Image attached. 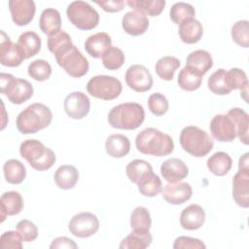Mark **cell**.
<instances>
[{"mask_svg":"<svg viewBox=\"0 0 249 249\" xmlns=\"http://www.w3.org/2000/svg\"><path fill=\"white\" fill-rule=\"evenodd\" d=\"M0 246L5 249H21L22 239L18 231H5L0 237Z\"/></svg>","mask_w":249,"mask_h":249,"instance_id":"c3c4849f","label":"cell"},{"mask_svg":"<svg viewBox=\"0 0 249 249\" xmlns=\"http://www.w3.org/2000/svg\"><path fill=\"white\" fill-rule=\"evenodd\" d=\"M125 3L134 11L151 17L160 15L165 6L164 0H128Z\"/></svg>","mask_w":249,"mask_h":249,"instance_id":"836d02e7","label":"cell"},{"mask_svg":"<svg viewBox=\"0 0 249 249\" xmlns=\"http://www.w3.org/2000/svg\"><path fill=\"white\" fill-rule=\"evenodd\" d=\"M181 62L177 57L166 55L160 57L156 65L155 70L157 75L164 80V81H171L174 77L175 71L180 67Z\"/></svg>","mask_w":249,"mask_h":249,"instance_id":"e575fe53","label":"cell"},{"mask_svg":"<svg viewBox=\"0 0 249 249\" xmlns=\"http://www.w3.org/2000/svg\"><path fill=\"white\" fill-rule=\"evenodd\" d=\"M39 26L41 31L48 36L58 32L61 30L60 13L53 8L45 9L40 16Z\"/></svg>","mask_w":249,"mask_h":249,"instance_id":"4316f807","label":"cell"},{"mask_svg":"<svg viewBox=\"0 0 249 249\" xmlns=\"http://www.w3.org/2000/svg\"><path fill=\"white\" fill-rule=\"evenodd\" d=\"M53 180L59 189L70 190L77 184L79 180V172L74 165L63 164L55 170Z\"/></svg>","mask_w":249,"mask_h":249,"instance_id":"484cf974","label":"cell"},{"mask_svg":"<svg viewBox=\"0 0 249 249\" xmlns=\"http://www.w3.org/2000/svg\"><path fill=\"white\" fill-rule=\"evenodd\" d=\"M124 79L128 88L136 92L148 91L153 87V77L144 65L133 64L129 66Z\"/></svg>","mask_w":249,"mask_h":249,"instance_id":"8fae6325","label":"cell"},{"mask_svg":"<svg viewBox=\"0 0 249 249\" xmlns=\"http://www.w3.org/2000/svg\"><path fill=\"white\" fill-rule=\"evenodd\" d=\"M57 64L71 77L81 78L89 68L88 59L82 54L74 44L68 45L54 54Z\"/></svg>","mask_w":249,"mask_h":249,"instance_id":"8992f818","label":"cell"},{"mask_svg":"<svg viewBox=\"0 0 249 249\" xmlns=\"http://www.w3.org/2000/svg\"><path fill=\"white\" fill-rule=\"evenodd\" d=\"M212 136L220 142H231L236 137V128L233 121L224 114L216 115L209 124Z\"/></svg>","mask_w":249,"mask_h":249,"instance_id":"4fadbf2b","label":"cell"},{"mask_svg":"<svg viewBox=\"0 0 249 249\" xmlns=\"http://www.w3.org/2000/svg\"><path fill=\"white\" fill-rule=\"evenodd\" d=\"M126 176L127 178L136 185L141 182L143 179H145L148 175L153 173V167L152 165L144 160H131L125 168Z\"/></svg>","mask_w":249,"mask_h":249,"instance_id":"d6a6232c","label":"cell"},{"mask_svg":"<svg viewBox=\"0 0 249 249\" xmlns=\"http://www.w3.org/2000/svg\"><path fill=\"white\" fill-rule=\"evenodd\" d=\"M234 123L235 128H236V136L239 138V140L245 144L248 145L249 143V137H248V131H249V115L246 111H244L241 108H231L228 114H227Z\"/></svg>","mask_w":249,"mask_h":249,"instance_id":"83f0119b","label":"cell"},{"mask_svg":"<svg viewBox=\"0 0 249 249\" xmlns=\"http://www.w3.org/2000/svg\"><path fill=\"white\" fill-rule=\"evenodd\" d=\"M17 43L20 47L26 58H30L36 55L40 52L42 45L40 36L33 31H26L21 33Z\"/></svg>","mask_w":249,"mask_h":249,"instance_id":"4dcf8cb0","label":"cell"},{"mask_svg":"<svg viewBox=\"0 0 249 249\" xmlns=\"http://www.w3.org/2000/svg\"><path fill=\"white\" fill-rule=\"evenodd\" d=\"M232 198L242 207L249 206V169H238L232 179Z\"/></svg>","mask_w":249,"mask_h":249,"instance_id":"2e32d148","label":"cell"},{"mask_svg":"<svg viewBox=\"0 0 249 249\" xmlns=\"http://www.w3.org/2000/svg\"><path fill=\"white\" fill-rule=\"evenodd\" d=\"M63 107L68 117L75 120H81L89 114L90 101L86 93L82 91H73L65 97Z\"/></svg>","mask_w":249,"mask_h":249,"instance_id":"5bb4252c","label":"cell"},{"mask_svg":"<svg viewBox=\"0 0 249 249\" xmlns=\"http://www.w3.org/2000/svg\"><path fill=\"white\" fill-rule=\"evenodd\" d=\"M202 76L195 70L185 66L179 72L177 83L178 86L186 91H194L201 86Z\"/></svg>","mask_w":249,"mask_h":249,"instance_id":"d590c367","label":"cell"},{"mask_svg":"<svg viewBox=\"0 0 249 249\" xmlns=\"http://www.w3.org/2000/svg\"><path fill=\"white\" fill-rule=\"evenodd\" d=\"M207 86L213 93L218 95H226L231 91L226 81V70L223 68L216 70L210 75L207 81Z\"/></svg>","mask_w":249,"mask_h":249,"instance_id":"74e56055","label":"cell"},{"mask_svg":"<svg viewBox=\"0 0 249 249\" xmlns=\"http://www.w3.org/2000/svg\"><path fill=\"white\" fill-rule=\"evenodd\" d=\"M207 168L216 176H224L231 168L232 160L231 156L225 152H216L210 156L206 161Z\"/></svg>","mask_w":249,"mask_h":249,"instance_id":"f1b7e54d","label":"cell"},{"mask_svg":"<svg viewBox=\"0 0 249 249\" xmlns=\"http://www.w3.org/2000/svg\"><path fill=\"white\" fill-rule=\"evenodd\" d=\"M135 146L138 152L155 157L168 156L174 150L173 139L155 127L140 131L135 138Z\"/></svg>","mask_w":249,"mask_h":249,"instance_id":"6da1fadb","label":"cell"},{"mask_svg":"<svg viewBox=\"0 0 249 249\" xmlns=\"http://www.w3.org/2000/svg\"><path fill=\"white\" fill-rule=\"evenodd\" d=\"M163 199L174 205L183 204L188 201L193 195L192 186L187 182H177L169 183L164 186L161 191Z\"/></svg>","mask_w":249,"mask_h":249,"instance_id":"e0dca14e","label":"cell"},{"mask_svg":"<svg viewBox=\"0 0 249 249\" xmlns=\"http://www.w3.org/2000/svg\"><path fill=\"white\" fill-rule=\"evenodd\" d=\"M248 153H245L243 156L239 158L238 160V169H249V160Z\"/></svg>","mask_w":249,"mask_h":249,"instance_id":"f5cc1de1","label":"cell"},{"mask_svg":"<svg viewBox=\"0 0 249 249\" xmlns=\"http://www.w3.org/2000/svg\"><path fill=\"white\" fill-rule=\"evenodd\" d=\"M99 229V220L93 213L81 212L74 215L68 224L69 231L77 237H89Z\"/></svg>","mask_w":249,"mask_h":249,"instance_id":"30bf717a","label":"cell"},{"mask_svg":"<svg viewBox=\"0 0 249 249\" xmlns=\"http://www.w3.org/2000/svg\"><path fill=\"white\" fill-rule=\"evenodd\" d=\"M26 59L18 43H13L10 37L1 30L0 38V63L3 66L18 67Z\"/></svg>","mask_w":249,"mask_h":249,"instance_id":"7c38bea8","label":"cell"},{"mask_svg":"<svg viewBox=\"0 0 249 249\" xmlns=\"http://www.w3.org/2000/svg\"><path fill=\"white\" fill-rule=\"evenodd\" d=\"M226 81L231 90L248 88V79L246 73L239 68H231L226 71Z\"/></svg>","mask_w":249,"mask_h":249,"instance_id":"ee69618b","label":"cell"},{"mask_svg":"<svg viewBox=\"0 0 249 249\" xmlns=\"http://www.w3.org/2000/svg\"><path fill=\"white\" fill-rule=\"evenodd\" d=\"M160 173L168 183H177L188 176L189 168L182 160L171 158L161 163Z\"/></svg>","mask_w":249,"mask_h":249,"instance_id":"d6986e66","label":"cell"},{"mask_svg":"<svg viewBox=\"0 0 249 249\" xmlns=\"http://www.w3.org/2000/svg\"><path fill=\"white\" fill-rule=\"evenodd\" d=\"M87 90L95 98L113 100L121 94L123 87L120 80L114 76L97 75L89 80Z\"/></svg>","mask_w":249,"mask_h":249,"instance_id":"9c48e42d","label":"cell"},{"mask_svg":"<svg viewBox=\"0 0 249 249\" xmlns=\"http://www.w3.org/2000/svg\"><path fill=\"white\" fill-rule=\"evenodd\" d=\"M152 220L149 210L144 206H137L130 215V227L132 230L149 231Z\"/></svg>","mask_w":249,"mask_h":249,"instance_id":"f35d334b","label":"cell"},{"mask_svg":"<svg viewBox=\"0 0 249 249\" xmlns=\"http://www.w3.org/2000/svg\"><path fill=\"white\" fill-rule=\"evenodd\" d=\"M138 191L141 195L148 197H154L162 191V183L160 178L154 172L137 184Z\"/></svg>","mask_w":249,"mask_h":249,"instance_id":"8d00e7d4","label":"cell"},{"mask_svg":"<svg viewBox=\"0 0 249 249\" xmlns=\"http://www.w3.org/2000/svg\"><path fill=\"white\" fill-rule=\"evenodd\" d=\"M17 231L24 242L34 241L38 236L37 226L29 220H21L17 225Z\"/></svg>","mask_w":249,"mask_h":249,"instance_id":"7dc6e473","label":"cell"},{"mask_svg":"<svg viewBox=\"0 0 249 249\" xmlns=\"http://www.w3.org/2000/svg\"><path fill=\"white\" fill-rule=\"evenodd\" d=\"M1 92L5 94L13 104H22L33 95V87L25 79L15 78L12 74H0Z\"/></svg>","mask_w":249,"mask_h":249,"instance_id":"52a82bcc","label":"cell"},{"mask_svg":"<svg viewBox=\"0 0 249 249\" xmlns=\"http://www.w3.org/2000/svg\"><path fill=\"white\" fill-rule=\"evenodd\" d=\"M95 4L100 6L105 12L116 13L124 9L125 2L123 0H107V1H95Z\"/></svg>","mask_w":249,"mask_h":249,"instance_id":"f907efd6","label":"cell"},{"mask_svg":"<svg viewBox=\"0 0 249 249\" xmlns=\"http://www.w3.org/2000/svg\"><path fill=\"white\" fill-rule=\"evenodd\" d=\"M205 222V211L198 204H190L180 214V225L184 230L195 231Z\"/></svg>","mask_w":249,"mask_h":249,"instance_id":"ffe728a7","label":"cell"},{"mask_svg":"<svg viewBox=\"0 0 249 249\" xmlns=\"http://www.w3.org/2000/svg\"><path fill=\"white\" fill-rule=\"evenodd\" d=\"M8 5L14 23L23 26L32 21L36 12V5L33 0H10Z\"/></svg>","mask_w":249,"mask_h":249,"instance_id":"9a60e30c","label":"cell"},{"mask_svg":"<svg viewBox=\"0 0 249 249\" xmlns=\"http://www.w3.org/2000/svg\"><path fill=\"white\" fill-rule=\"evenodd\" d=\"M186 66L203 76L213 66L212 55L205 50L194 51L188 54L186 59Z\"/></svg>","mask_w":249,"mask_h":249,"instance_id":"603a6c76","label":"cell"},{"mask_svg":"<svg viewBox=\"0 0 249 249\" xmlns=\"http://www.w3.org/2000/svg\"><path fill=\"white\" fill-rule=\"evenodd\" d=\"M178 33L182 42L186 44H196L202 37L203 27L197 19L190 18L179 24Z\"/></svg>","mask_w":249,"mask_h":249,"instance_id":"cb8c5ba5","label":"cell"},{"mask_svg":"<svg viewBox=\"0 0 249 249\" xmlns=\"http://www.w3.org/2000/svg\"><path fill=\"white\" fill-rule=\"evenodd\" d=\"M109 124L118 129L132 130L139 127L145 120L142 105L136 102H126L114 106L108 114Z\"/></svg>","mask_w":249,"mask_h":249,"instance_id":"3957f363","label":"cell"},{"mask_svg":"<svg viewBox=\"0 0 249 249\" xmlns=\"http://www.w3.org/2000/svg\"><path fill=\"white\" fill-rule=\"evenodd\" d=\"M231 38L235 44L242 48L249 47V22L246 19L236 21L231 27Z\"/></svg>","mask_w":249,"mask_h":249,"instance_id":"7bdbcfd3","label":"cell"},{"mask_svg":"<svg viewBox=\"0 0 249 249\" xmlns=\"http://www.w3.org/2000/svg\"><path fill=\"white\" fill-rule=\"evenodd\" d=\"M122 26L127 34L131 36H139L147 31L149 27V19L143 13L132 10L124 15Z\"/></svg>","mask_w":249,"mask_h":249,"instance_id":"ac0fdd59","label":"cell"},{"mask_svg":"<svg viewBox=\"0 0 249 249\" xmlns=\"http://www.w3.org/2000/svg\"><path fill=\"white\" fill-rule=\"evenodd\" d=\"M70 44H73L71 37L64 30H59L56 33L50 35L47 41L48 49L53 55Z\"/></svg>","mask_w":249,"mask_h":249,"instance_id":"f6af8a7d","label":"cell"},{"mask_svg":"<svg viewBox=\"0 0 249 249\" xmlns=\"http://www.w3.org/2000/svg\"><path fill=\"white\" fill-rule=\"evenodd\" d=\"M181 147L196 158H202L213 149L214 142L209 134L196 125L185 126L179 136Z\"/></svg>","mask_w":249,"mask_h":249,"instance_id":"277c9868","label":"cell"},{"mask_svg":"<svg viewBox=\"0 0 249 249\" xmlns=\"http://www.w3.org/2000/svg\"><path fill=\"white\" fill-rule=\"evenodd\" d=\"M53 120L51 109L43 103H33L23 109L17 117L18 130L22 134L36 133L49 126Z\"/></svg>","mask_w":249,"mask_h":249,"instance_id":"7a4b0ae2","label":"cell"},{"mask_svg":"<svg viewBox=\"0 0 249 249\" xmlns=\"http://www.w3.org/2000/svg\"><path fill=\"white\" fill-rule=\"evenodd\" d=\"M102 64L108 70H117L121 68L124 62V52L115 46H111L102 55Z\"/></svg>","mask_w":249,"mask_h":249,"instance_id":"60d3db41","label":"cell"},{"mask_svg":"<svg viewBox=\"0 0 249 249\" xmlns=\"http://www.w3.org/2000/svg\"><path fill=\"white\" fill-rule=\"evenodd\" d=\"M51 249H56V248H73L76 249L78 248V245L75 243L74 240L66 237V236H59L54 238L51 245H50Z\"/></svg>","mask_w":249,"mask_h":249,"instance_id":"816d5d0a","label":"cell"},{"mask_svg":"<svg viewBox=\"0 0 249 249\" xmlns=\"http://www.w3.org/2000/svg\"><path fill=\"white\" fill-rule=\"evenodd\" d=\"M168 106L167 98L160 92H155L148 98V108L155 116L160 117L164 115L168 110Z\"/></svg>","mask_w":249,"mask_h":249,"instance_id":"bcb514c9","label":"cell"},{"mask_svg":"<svg viewBox=\"0 0 249 249\" xmlns=\"http://www.w3.org/2000/svg\"><path fill=\"white\" fill-rule=\"evenodd\" d=\"M105 150L112 158H123L130 151V141L125 135L111 134L105 141Z\"/></svg>","mask_w":249,"mask_h":249,"instance_id":"d4e9b609","label":"cell"},{"mask_svg":"<svg viewBox=\"0 0 249 249\" xmlns=\"http://www.w3.org/2000/svg\"><path fill=\"white\" fill-rule=\"evenodd\" d=\"M205 247V244L200 239L191 236H179L173 243L174 249H204Z\"/></svg>","mask_w":249,"mask_h":249,"instance_id":"681fc988","label":"cell"},{"mask_svg":"<svg viewBox=\"0 0 249 249\" xmlns=\"http://www.w3.org/2000/svg\"><path fill=\"white\" fill-rule=\"evenodd\" d=\"M152 240L153 237L149 231L133 230L122 240L119 247L121 249H145L151 245Z\"/></svg>","mask_w":249,"mask_h":249,"instance_id":"f546056e","label":"cell"},{"mask_svg":"<svg viewBox=\"0 0 249 249\" xmlns=\"http://www.w3.org/2000/svg\"><path fill=\"white\" fill-rule=\"evenodd\" d=\"M66 15L69 21L80 30H91L99 23V14L85 1L71 2L66 9Z\"/></svg>","mask_w":249,"mask_h":249,"instance_id":"ba28073f","label":"cell"},{"mask_svg":"<svg viewBox=\"0 0 249 249\" xmlns=\"http://www.w3.org/2000/svg\"><path fill=\"white\" fill-rule=\"evenodd\" d=\"M195 8L191 4L185 2H177L173 4L169 11V17L176 24H180L184 20L190 18H195Z\"/></svg>","mask_w":249,"mask_h":249,"instance_id":"ab89813d","label":"cell"},{"mask_svg":"<svg viewBox=\"0 0 249 249\" xmlns=\"http://www.w3.org/2000/svg\"><path fill=\"white\" fill-rule=\"evenodd\" d=\"M3 172L5 180L14 185L23 182L26 177V169L21 161L18 160H8L3 165Z\"/></svg>","mask_w":249,"mask_h":249,"instance_id":"1f68e13d","label":"cell"},{"mask_svg":"<svg viewBox=\"0 0 249 249\" xmlns=\"http://www.w3.org/2000/svg\"><path fill=\"white\" fill-rule=\"evenodd\" d=\"M1 222H4L7 216H14L23 209V198L17 191H9L2 194L0 197Z\"/></svg>","mask_w":249,"mask_h":249,"instance_id":"44dd1931","label":"cell"},{"mask_svg":"<svg viewBox=\"0 0 249 249\" xmlns=\"http://www.w3.org/2000/svg\"><path fill=\"white\" fill-rule=\"evenodd\" d=\"M27 73L35 81L44 82L52 75V67L50 63L44 59H35L28 65Z\"/></svg>","mask_w":249,"mask_h":249,"instance_id":"b9f144b4","label":"cell"},{"mask_svg":"<svg viewBox=\"0 0 249 249\" xmlns=\"http://www.w3.org/2000/svg\"><path fill=\"white\" fill-rule=\"evenodd\" d=\"M111 44L112 40L108 33L98 32L87 38L85 42V50L91 57L100 58L111 47Z\"/></svg>","mask_w":249,"mask_h":249,"instance_id":"7402d4cb","label":"cell"},{"mask_svg":"<svg viewBox=\"0 0 249 249\" xmlns=\"http://www.w3.org/2000/svg\"><path fill=\"white\" fill-rule=\"evenodd\" d=\"M20 156L38 171L50 169L55 162L54 152L37 139H27L19 146Z\"/></svg>","mask_w":249,"mask_h":249,"instance_id":"5b68a950","label":"cell"}]
</instances>
